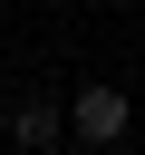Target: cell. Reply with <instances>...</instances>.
<instances>
[{"instance_id": "cell-1", "label": "cell", "mask_w": 145, "mask_h": 155, "mask_svg": "<svg viewBox=\"0 0 145 155\" xmlns=\"http://www.w3.org/2000/svg\"><path fill=\"white\" fill-rule=\"evenodd\" d=\"M68 126H77V145H116L135 126V107H126V87H77L68 97Z\"/></svg>"}, {"instance_id": "cell-2", "label": "cell", "mask_w": 145, "mask_h": 155, "mask_svg": "<svg viewBox=\"0 0 145 155\" xmlns=\"http://www.w3.org/2000/svg\"><path fill=\"white\" fill-rule=\"evenodd\" d=\"M10 145H19V155H48V145H58V107H48V97H19V107H10Z\"/></svg>"}]
</instances>
